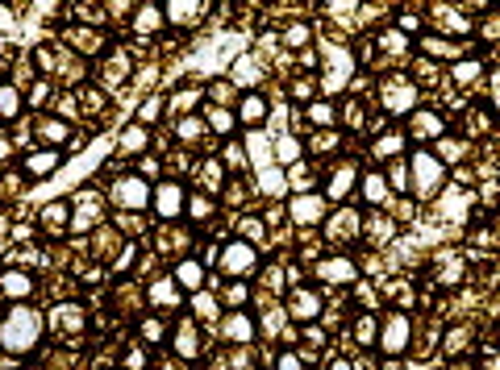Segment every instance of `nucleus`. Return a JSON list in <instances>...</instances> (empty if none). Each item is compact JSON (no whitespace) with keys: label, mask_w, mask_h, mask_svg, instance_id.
Returning <instances> with one entry per match:
<instances>
[{"label":"nucleus","mask_w":500,"mask_h":370,"mask_svg":"<svg viewBox=\"0 0 500 370\" xmlns=\"http://www.w3.org/2000/svg\"><path fill=\"white\" fill-rule=\"evenodd\" d=\"M38 333H42L38 312H29V308L21 304V308H13V312L4 317V325H0V346H4L8 354H25V350H33Z\"/></svg>","instance_id":"obj_1"},{"label":"nucleus","mask_w":500,"mask_h":370,"mask_svg":"<svg viewBox=\"0 0 500 370\" xmlns=\"http://www.w3.org/2000/svg\"><path fill=\"white\" fill-rule=\"evenodd\" d=\"M409 175H413V192L421 196V200H430V196H438V187H442V162L434 158V154H413V162H409Z\"/></svg>","instance_id":"obj_2"},{"label":"nucleus","mask_w":500,"mask_h":370,"mask_svg":"<svg viewBox=\"0 0 500 370\" xmlns=\"http://www.w3.org/2000/svg\"><path fill=\"white\" fill-rule=\"evenodd\" d=\"M380 100H384L388 112H413V108H417V83L405 79V75H392V79H384Z\"/></svg>","instance_id":"obj_3"},{"label":"nucleus","mask_w":500,"mask_h":370,"mask_svg":"<svg viewBox=\"0 0 500 370\" xmlns=\"http://www.w3.org/2000/svg\"><path fill=\"white\" fill-rule=\"evenodd\" d=\"M150 196H154V192L142 183V175H125V179L113 183V200H117L121 208H134V212H138V208L150 204Z\"/></svg>","instance_id":"obj_4"},{"label":"nucleus","mask_w":500,"mask_h":370,"mask_svg":"<svg viewBox=\"0 0 500 370\" xmlns=\"http://www.w3.org/2000/svg\"><path fill=\"white\" fill-rule=\"evenodd\" d=\"M259 267V250L250 242H229L225 254H221V271L225 275H250Z\"/></svg>","instance_id":"obj_5"},{"label":"nucleus","mask_w":500,"mask_h":370,"mask_svg":"<svg viewBox=\"0 0 500 370\" xmlns=\"http://www.w3.org/2000/svg\"><path fill=\"white\" fill-rule=\"evenodd\" d=\"M380 346H384V354L388 358H396V354H405L409 350V317H388L384 321V329H380Z\"/></svg>","instance_id":"obj_6"},{"label":"nucleus","mask_w":500,"mask_h":370,"mask_svg":"<svg viewBox=\"0 0 500 370\" xmlns=\"http://www.w3.org/2000/svg\"><path fill=\"white\" fill-rule=\"evenodd\" d=\"M150 200H154V212H159V217H179L188 196H184V187H179V183H159Z\"/></svg>","instance_id":"obj_7"},{"label":"nucleus","mask_w":500,"mask_h":370,"mask_svg":"<svg viewBox=\"0 0 500 370\" xmlns=\"http://www.w3.org/2000/svg\"><path fill=\"white\" fill-rule=\"evenodd\" d=\"M321 217H325V200L317 192H305V196L292 200V221L296 225H317Z\"/></svg>","instance_id":"obj_8"},{"label":"nucleus","mask_w":500,"mask_h":370,"mask_svg":"<svg viewBox=\"0 0 500 370\" xmlns=\"http://www.w3.org/2000/svg\"><path fill=\"white\" fill-rule=\"evenodd\" d=\"M134 29H138V33H159V29H167L163 4H138V8H134Z\"/></svg>","instance_id":"obj_9"},{"label":"nucleus","mask_w":500,"mask_h":370,"mask_svg":"<svg viewBox=\"0 0 500 370\" xmlns=\"http://www.w3.org/2000/svg\"><path fill=\"white\" fill-rule=\"evenodd\" d=\"M413 137H421V142H438V137H446L442 117L430 112V108H417V112H413Z\"/></svg>","instance_id":"obj_10"},{"label":"nucleus","mask_w":500,"mask_h":370,"mask_svg":"<svg viewBox=\"0 0 500 370\" xmlns=\"http://www.w3.org/2000/svg\"><path fill=\"white\" fill-rule=\"evenodd\" d=\"M359 271H355V262L350 258H325V262H317V279H325V283H350Z\"/></svg>","instance_id":"obj_11"},{"label":"nucleus","mask_w":500,"mask_h":370,"mask_svg":"<svg viewBox=\"0 0 500 370\" xmlns=\"http://www.w3.org/2000/svg\"><path fill=\"white\" fill-rule=\"evenodd\" d=\"M434 12H438V29H442V33H455V37H467V33H471V21H467L459 8L434 4Z\"/></svg>","instance_id":"obj_12"},{"label":"nucleus","mask_w":500,"mask_h":370,"mask_svg":"<svg viewBox=\"0 0 500 370\" xmlns=\"http://www.w3.org/2000/svg\"><path fill=\"white\" fill-rule=\"evenodd\" d=\"M355 71V62H350V54L346 50H330V75H325V92H338L342 83H346V75Z\"/></svg>","instance_id":"obj_13"},{"label":"nucleus","mask_w":500,"mask_h":370,"mask_svg":"<svg viewBox=\"0 0 500 370\" xmlns=\"http://www.w3.org/2000/svg\"><path fill=\"white\" fill-rule=\"evenodd\" d=\"M288 312H292V317H300V321H313V317L321 312V296H317V292H309V287H300V292H292Z\"/></svg>","instance_id":"obj_14"},{"label":"nucleus","mask_w":500,"mask_h":370,"mask_svg":"<svg viewBox=\"0 0 500 370\" xmlns=\"http://www.w3.org/2000/svg\"><path fill=\"white\" fill-rule=\"evenodd\" d=\"M0 292H4L8 300H29L33 279H29L25 271H4V275H0Z\"/></svg>","instance_id":"obj_15"},{"label":"nucleus","mask_w":500,"mask_h":370,"mask_svg":"<svg viewBox=\"0 0 500 370\" xmlns=\"http://www.w3.org/2000/svg\"><path fill=\"white\" fill-rule=\"evenodd\" d=\"M163 12H167V25H184V21H196L204 12V4L200 0H171V4H163Z\"/></svg>","instance_id":"obj_16"},{"label":"nucleus","mask_w":500,"mask_h":370,"mask_svg":"<svg viewBox=\"0 0 500 370\" xmlns=\"http://www.w3.org/2000/svg\"><path fill=\"white\" fill-rule=\"evenodd\" d=\"M221 333H225L229 342H250V337H255V321H250L246 312H229L225 325H221Z\"/></svg>","instance_id":"obj_17"},{"label":"nucleus","mask_w":500,"mask_h":370,"mask_svg":"<svg viewBox=\"0 0 500 370\" xmlns=\"http://www.w3.org/2000/svg\"><path fill=\"white\" fill-rule=\"evenodd\" d=\"M38 137H42V142H50V150H54L58 142H67V137H71V125H67V121H58V117H42V121H38Z\"/></svg>","instance_id":"obj_18"},{"label":"nucleus","mask_w":500,"mask_h":370,"mask_svg":"<svg viewBox=\"0 0 500 370\" xmlns=\"http://www.w3.org/2000/svg\"><path fill=\"white\" fill-rule=\"evenodd\" d=\"M175 283L188 287V292H200V283H204V267H200L196 258H184V262L175 267Z\"/></svg>","instance_id":"obj_19"},{"label":"nucleus","mask_w":500,"mask_h":370,"mask_svg":"<svg viewBox=\"0 0 500 370\" xmlns=\"http://www.w3.org/2000/svg\"><path fill=\"white\" fill-rule=\"evenodd\" d=\"M25 171H29V175H50V171H58V150H33V154L25 158Z\"/></svg>","instance_id":"obj_20"},{"label":"nucleus","mask_w":500,"mask_h":370,"mask_svg":"<svg viewBox=\"0 0 500 370\" xmlns=\"http://www.w3.org/2000/svg\"><path fill=\"white\" fill-rule=\"evenodd\" d=\"M238 117H242L246 125H263V121H267V100L250 92V96L242 100V108H238Z\"/></svg>","instance_id":"obj_21"},{"label":"nucleus","mask_w":500,"mask_h":370,"mask_svg":"<svg viewBox=\"0 0 500 370\" xmlns=\"http://www.w3.org/2000/svg\"><path fill=\"white\" fill-rule=\"evenodd\" d=\"M259 79H263V67H259L250 54H242V58L234 62V83H242V87H246V83H259Z\"/></svg>","instance_id":"obj_22"},{"label":"nucleus","mask_w":500,"mask_h":370,"mask_svg":"<svg viewBox=\"0 0 500 370\" xmlns=\"http://www.w3.org/2000/svg\"><path fill=\"white\" fill-rule=\"evenodd\" d=\"M300 150H305V146H300V142H296L292 133H284V137H275V158H280L284 167H292V162H300Z\"/></svg>","instance_id":"obj_23"},{"label":"nucleus","mask_w":500,"mask_h":370,"mask_svg":"<svg viewBox=\"0 0 500 370\" xmlns=\"http://www.w3.org/2000/svg\"><path fill=\"white\" fill-rule=\"evenodd\" d=\"M355 179H359V175H355V167H338V171H334V179H330V200H342V196L355 187Z\"/></svg>","instance_id":"obj_24"},{"label":"nucleus","mask_w":500,"mask_h":370,"mask_svg":"<svg viewBox=\"0 0 500 370\" xmlns=\"http://www.w3.org/2000/svg\"><path fill=\"white\" fill-rule=\"evenodd\" d=\"M363 196H367V204H388V179L384 175H367L363 179Z\"/></svg>","instance_id":"obj_25"},{"label":"nucleus","mask_w":500,"mask_h":370,"mask_svg":"<svg viewBox=\"0 0 500 370\" xmlns=\"http://www.w3.org/2000/svg\"><path fill=\"white\" fill-rule=\"evenodd\" d=\"M21 92L13 87V83H0V121H8V117H17L21 112Z\"/></svg>","instance_id":"obj_26"},{"label":"nucleus","mask_w":500,"mask_h":370,"mask_svg":"<svg viewBox=\"0 0 500 370\" xmlns=\"http://www.w3.org/2000/svg\"><path fill=\"white\" fill-rule=\"evenodd\" d=\"M259 187H263L267 196H280V192L288 187V179H284L280 167H263V171H259Z\"/></svg>","instance_id":"obj_27"},{"label":"nucleus","mask_w":500,"mask_h":370,"mask_svg":"<svg viewBox=\"0 0 500 370\" xmlns=\"http://www.w3.org/2000/svg\"><path fill=\"white\" fill-rule=\"evenodd\" d=\"M67 217H71V208H67L63 200L42 208V225H46V229H63V225H67Z\"/></svg>","instance_id":"obj_28"},{"label":"nucleus","mask_w":500,"mask_h":370,"mask_svg":"<svg viewBox=\"0 0 500 370\" xmlns=\"http://www.w3.org/2000/svg\"><path fill=\"white\" fill-rule=\"evenodd\" d=\"M405 150V133H384L380 142H376V158H392V154H401Z\"/></svg>","instance_id":"obj_29"},{"label":"nucleus","mask_w":500,"mask_h":370,"mask_svg":"<svg viewBox=\"0 0 500 370\" xmlns=\"http://www.w3.org/2000/svg\"><path fill=\"white\" fill-rule=\"evenodd\" d=\"M438 275H442L446 283L463 279V262H459V254H438Z\"/></svg>","instance_id":"obj_30"},{"label":"nucleus","mask_w":500,"mask_h":370,"mask_svg":"<svg viewBox=\"0 0 500 370\" xmlns=\"http://www.w3.org/2000/svg\"><path fill=\"white\" fill-rule=\"evenodd\" d=\"M175 350H179L184 358H196V350H200V342H196V329H192V325H184V329L175 333Z\"/></svg>","instance_id":"obj_31"},{"label":"nucleus","mask_w":500,"mask_h":370,"mask_svg":"<svg viewBox=\"0 0 500 370\" xmlns=\"http://www.w3.org/2000/svg\"><path fill=\"white\" fill-rule=\"evenodd\" d=\"M213 133H229L234 129V112H225V108H209V121H204Z\"/></svg>","instance_id":"obj_32"},{"label":"nucleus","mask_w":500,"mask_h":370,"mask_svg":"<svg viewBox=\"0 0 500 370\" xmlns=\"http://www.w3.org/2000/svg\"><path fill=\"white\" fill-rule=\"evenodd\" d=\"M246 150L255 154V162H259V167H267V154H271V142H267L263 133H250V137H246Z\"/></svg>","instance_id":"obj_33"},{"label":"nucleus","mask_w":500,"mask_h":370,"mask_svg":"<svg viewBox=\"0 0 500 370\" xmlns=\"http://www.w3.org/2000/svg\"><path fill=\"white\" fill-rule=\"evenodd\" d=\"M150 300H154V304H163V308H171V304H179V296H175V283H171V279H163V283H154V292H150Z\"/></svg>","instance_id":"obj_34"},{"label":"nucleus","mask_w":500,"mask_h":370,"mask_svg":"<svg viewBox=\"0 0 500 370\" xmlns=\"http://www.w3.org/2000/svg\"><path fill=\"white\" fill-rule=\"evenodd\" d=\"M309 37H313V29H309L305 21H296V25H288V29H284V46H305Z\"/></svg>","instance_id":"obj_35"},{"label":"nucleus","mask_w":500,"mask_h":370,"mask_svg":"<svg viewBox=\"0 0 500 370\" xmlns=\"http://www.w3.org/2000/svg\"><path fill=\"white\" fill-rule=\"evenodd\" d=\"M125 75H129V54H121V50H117V54H113V62L104 67V79L113 83V79H125Z\"/></svg>","instance_id":"obj_36"},{"label":"nucleus","mask_w":500,"mask_h":370,"mask_svg":"<svg viewBox=\"0 0 500 370\" xmlns=\"http://www.w3.org/2000/svg\"><path fill=\"white\" fill-rule=\"evenodd\" d=\"M480 71H484V62H480V58H463V62H455V67H451V75H455V79H463V83H467V79H476Z\"/></svg>","instance_id":"obj_37"},{"label":"nucleus","mask_w":500,"mask_h":370,"mask_svg":"<svg viewBox=\"0 0 500 370\" xmlns=\"http://www.w3.org/2000/svg\"><path fill=\"white\" fill-rule=\"evenodd\" d=\"M309 121L317 129H330L334 125V104H309Z\"/></svg>","instance_id":"obj_38"},{"label":"nucleus","mask_w":500,"mask_h":370,"mask_svg":"<svg viewBox=\"0 0 500 370\" xmlns=\"http://www.w3.org/2000/svg\"><path fill=\"white\" fill-rule=\"evenodd\" d=\"M438 150H442L446 162H459V158L467 154V142H459V137H455V142H451V137H438Z\"/></svg>","instance_id":"obj_39"},{"label":"nucleus","mask_w":500,"mask_h":370,"mask_svg":"<svg viewBox=\"0 0 500 370\" xmlns=\"http://www.w3.org/2000/svg\"><path fill=\"white\" fill-rule=\"evenodd\" d=\"M355 337H359L363 346L380 342V329H376V321H371V317H359V321H355Z\"/></svg>","instance_id":"obj_40"},{"label":"nucleus","mask_w":500,"mask_h":370,"mask_svg":"<svg viewBox=\"0 0 500 370\" xmlns=\"http://www.w3.org/2000/svg\"><path fill=\"white\" fill-rule=\"evenodd\" d=\"M380 46H384V50H392V54H405V50H409V42H405V33H401V29L380 33Z\"/></svg>","instance_id":"obj_41"},{"label":"nucleus","mask_w":500,"mask_h":370,"mask_svg":"<svg viewBox=\"0 0 500 370\" xmlns=\"http://www.w3.org/2000/svg\"><path fill=\"white\" fill-rule=\"evenodd\" d=\"M421 50H430V54H451V58L459 54V46H455V42H446V37H426V42H421Z\"/></svg>","instance_id":"obj_42"},{"label":"nucleus","mask_w":500,"mask_h":370,"mask_svg":"<svg viewBox=\"0 0 500 370\" xmlns=\"http://www.w3.org/2000/svg\"><path fill=\"white\" fill-rule=\"evenodd\" d=\"M121 146H125V150H142V146H146V129H142V125H129V129L121 133Z\"/></svg>","instance_id":"obj_43"},{"label":"nucleus","mask_w":500,"mask_h":370,"mask_svg":"<svg viewBox=\"0 0 500 370\" xmlns=\"http://www.w3.org/2000/svg\"><path fill=\"white\" fill-rule=\"evenodd\" d=\"M54 321H58V329H79V325H83V312H79V308H58Z\"/></svg>","instance_id":"obj_44"},{"label":"nucleus","mask_w":500,"mask_h":370,"mask_svg":"<svg viewBox=\"0 0 500 370\" xmlns=\"http://www.w3.org/2000/svg\"><path fill=\"white\" fill-rule=\"evenodd\" d=\"M163 112V96H150V100H142V108H138V121H154Z\"/></svg>","instance_id":"obj_45"},{"label":"nucleus","mask_w":500,"mask_h":370,"mask_svg":"<svg viewBox=\"0 0 500 370\" xmlns=\"http://www.w3.org/2000/svg\"><path fill=\"white\" fill-rule=\"evenodd\" d=\"M200 133H204V121H196V117H184V121H179V137L192 142V137H200Z\"/></svg>","instance_id":"obj_46"},{"label":"nucleus","mask_w":500,"mask_h":370,"mask_svg":"<svg viewBox=\"0 0 500 370\" xmlns=\"http://www.w3.org/2000/svg\"><path fill=\"white\" fill-rule=\"evenodd\" d=\"M71 42H75V46H83V50H96V46H100V37H96V33H88V29H83V33L75 29V33H71Z\"/></svg>","instance_id":"obj_47"},{"label":"nucleus","mask_w":500,"mask_h":370,"mask_svg":"<svg viewBox=\"0 0 500 370\" xmlns=\"http://www.w3.org/2000/svg\"><path fill=\"white\" fill-rule=\"evenodd\" d=\"M246 296H250V292H246L242 283H234V287L225 292V304H234V308H242V304H246Z\"/></svg>","instance_id":"obj_48"},{"label":"nucleus","mask_w":500,"mask_h":370,"mask_svg":"<svg viewBox=\"0 0 500 370\" xmlns=\"http://www.w3.org/2000/svg\"><path fill=\"white\" fill-rule=\"evenodd\" d=\"M325 12H330V17H355L359 4H325Z\"/></svg>","instance_id":"obj_49"},{"label":"nucleus","mask_w":500,"mask_h":370,"mask_svg":"<svg viewBox=\"0 0 500 370\" xmlns=\"http://www.w3.org/2000/svg\"><path fill=\"white\" fill-rule=\"evenodd\" d=\"M142 337H150V342H163V325H159V321H142Z\"/></svg>","instance_id":"obj_50"},{"label":"nucleus","mask_w":500,"mask_h":370,"mask_svg":"<svg viewBox=\"0 0 500 370\" xmlns=\"http://www.w3.org/2000/svg\"><path fill=\"white\" fill-rule=\"evenodd\" d=\"M242 233L259 242V237H263V221H242Z\"/></svg>","instance_id":"obj_51"},{"label":"nucleus","mask_w":500,"mask_h":370,"mask_svg":"<svg viewBox=\"0 0 500 370\" xmlns=\"http://www.w3.org/2000/svg\"><path fill=\"white\" fill-rule=\"evenodd\" d=\"M275 370H300V358H296V354H280Z\"/></svg>","instance_id":"obj_52"},{"label":"nucleus","mask_w":500,"mask_h":370,"mask_svg":"<svg viewBox=\"0 0 500 370\" xmlns=\"http://www.w3.org/2000/svg\"><path fill=\"white\" fill-rule=\"evenodd\" d=\"M196 100H200V96H196V92H184V96H175V100H171V104H175V108H192V104H196Z\"/></svg>","instance_id":"obj_53"},{"label":"nucleus","mask_w":500,"mask_h":370,"mask_svg":"<svg viewBox=\"0 0 500 370\" xmlns=\"http://www.w3.org/2000/svg\"><path fill=\"white\" fill-rule=\"evenodd\" d=\"M480 367H484V370H500V354H492V350H488V354L480 358Z\"/></svg>","instance_id":"obj_54"},{"label":"nucleus","mask_w":500,"mask_h":370,"mask_svg":"<svg viewBox=\"0 0 500 370\" xmlns=\"http://www.w3.org/2000/svg\"><path fill=\"white\" fill-rule=\"evenodd\" d=\"M142 362H146V358H142V350H129V354H125V367H129V370H138Z\"/></svg>","instance_id":"obj_55"},{"label":"nucleus","mask_w":500,"mask_h":370,"mask_svg":"<svg viewBox=\"0 0 500 370\" xmlns=\"http://www.w3.org/2000/svg\"><path fill=\"white\" fill-rule=\"evenodd\" d=\"M0 29H4V33H13V29H17V25H13V17H8V8H0Z\"/></svg>","instance_id":"obj_56"},{"label":"nucleus","mask_w":500,"mask_h":370,"mask_svg":"<svg viewBox=\"0 0 500 370\" xmlns=\"http://www.w3.org/2000/svg\"><path fill=\"white\" fill-rule=\"evenodd\" d=\"M330 370H350V362H346V358H338V362H334Z\"/></svg>","instance_id":"obj_57"}]
</instances>
